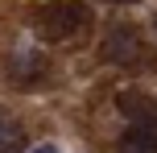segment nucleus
Returning a JSON list of instances; mask_svg holds the SVG:
<instances>
[{"instance_id":"nucleus-1","label":"nucleus","mask_w":157,"mask_h":153,"mask_svg":"<svg viewBox=\"0 0 157 153\" xmlns=\"http://www.w3.org/2000/svg\"><path fill=\"white\" fill-rule=\"evenodd\" d=\"M116 108L128 116V128L120 132L116 153H157V108L149 95H136V91H124L116 99Z\"/></svg>"},{"instance_id":"nucleus-2","label":"nucleus","mask_w":157,"mask_h":153,"mask_svg":"<svg viewBox=\"0 0 157 153\" xmlns=\"http://www.w3.org/2000/svg\"><path fill=\"white\" fill-rule=\"evenodd\" d=\"M91 21V8L83 0H54L50 8L37 13V29L46 33L50 41H62V37H75L78 29H87Z\"/></svg>"},{"instance_id":"nucleus-3","label":"nucleus","mask_w":157,"mask_h":153,"mask_svg":"<svg viewBox=\"0 0 157 153\" xmlns=\"http://www.w3.org/2000/svg\"><path fill=\"white\" fill-rule=\"evenodd\" d=\"M99 54H103V62H116V66H136V62H141V54H145L141 33H136V29H128V25H120V29H112L108 37H103Z\"/></svg>"},{"instance_id":"nucleus-4","label":"nucleus","mask_w":157,"mask_h":153,"mask_svg":"<svg viewBox=\"0 0 157 153\" xmlns=\"http://www.w3.org/2000/svg\"><path fill=\"white\" fill-rule=\"evenodd\" d=\"M46 71H50V62L37 50H17L13 54V79L21 83V87H37V83L46 79Z\"/></svg>"},{"instance_id":"nucleus-5","label":"nucleus","mask_w":157,"mask_h":153,"mask_svg":"<svg viewBox=\"0 0 157 153\" xmlns=\"http://www.w3.org/2000/svg\"><path fill=\"white\" fill-rule=\"evenodd\" d=\"M25 149V128L0 108V153H21Z\"/></svg>"},{"instance_id":"nucleus-6","label":"nucleus","mask_w":157,"mask_h":153,"mask_svg":"<svg viewBox=\"0 0 157 153\" xmlns=\"http://www.w3.org/2000/svg\"><path fill=\"white\" fill-rule=\"evenodd\" d=\"M29 153H58V145H37V149H29Z\"/></svg>"},{"instance_id":"nucleus-7","label":"nucleus","mask_w":157,"mask_h":153,"mask_svg":"<svg viewBox=\"0 0 157 153\" xmlns=\"http://www.w3.org/2000/svg\"><path fill=\"white\" fill-rule=\"evenodd\" d=\"M116 4H132V0H116Z\"/></svg>"},{"instance_id":"nucleus-8","label":"nucleus","mask_w":157,"mask_h":153,"mask_svg":"<svg viewBox=\"0 0 157 153\" xmlns=\"http://www.w3.org/2000/svg\"><path fill=\"white\" fill-rule=\"evenodd\" d=\"M153 33H157V17H153Z\"/></svg>"}]
</instances>
